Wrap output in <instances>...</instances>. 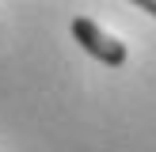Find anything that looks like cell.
Wrapping results in <instances>:
<instances>
[{
	"label": "cell",
	"mask_w": 156,
	"mask_h": 152,
	"mask_svg": "<svg viewBox=\"0 0 156 152\" xmlns=\"http://www.w3.org/2000/svg\"><path fill=\"white\" fill-rule=\"evenodd\" d=\"M73 38L80 42V50L84 53H91L95 61H103V65H111V68H118V65H126V42H118L114 34H107L103 27H99L95 19H88V15H76L73 19Z\"/></svg>",
	"instance_id": "obj_1"
},
{
	"label": "cell",
	"mask_w": 156,
	"mask_h": 152,
	"mask_svg": "<svg viewBox=\"0 0 156 152\" xmlns=\"http://www.w3.org/2000/svg\"><path fill=\"white\" fill-rule=\"evenodd\" d=\"M137 8H141V12H149V15H156V0H141Z\"/></svg>",
	"instance_id": "obj_2"
}]
</instances>
